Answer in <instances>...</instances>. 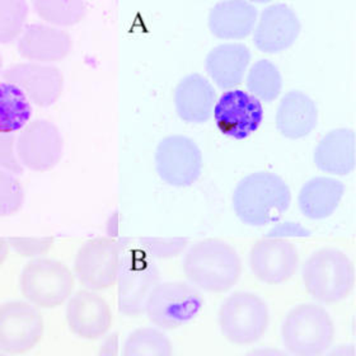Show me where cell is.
<instances>
[{"label": "cell", "instance_id": "12", "mask_svg": "<svg viewBox=\"0 0 356 356\" xmlns=\"http://www.w3.org/2000/svg\"><path fill=\"white\" fill-rule=\"evenodd\" d=\"M161 273L156 264L143 254H127L118 279V305L120 313L138 317L145 311L150 293L159 284Z\"/></svg>", "mask_w": 356, "mask_h": 356}, {"label": "cell", "instance_id": "38", "mask_svg": "<svg viewBox=\"0 0 356 356\" xmlns=\"http://www.w3.org/2000/svg\"><path fill=\"white\" fill-rule=\"evenodd\" d=\"M9 251H10V247L8 243V239L0 237V267L3 266L7 260Z\"/></svg>", "mask_w": 356, "mask_h": 356}, {"label": "cell", "instance_id": "28", "mask_svg": "<svg viewBox=\"0 0 356 356\" xmlns=\"http://www.w3.org/2000/svg\"><path fill=\"white\" fill-rule=\"evenodd\" d=\"M32 7L46 24L59 29L78 24L87 12L81 0H36Z\"/></svg>", "mask_w": 356, "mask_h": 356}, {"label": "cell", "instance_id": "33", "mask_svg": "<svg viewBox=\"0 0 356 356\" xmlns=\"http://www.w3.org/2000/svg\"><path fill=\"white\" fill-rule=\"evenodd\" d=\"M15 140L13 134L0 133V170L18 176L23 173V165L18 159Z\"/></svg>", "mask_w": 356, "mask_h": 356}, {"label": "cell", "instance_id": "31", "mask_svg": "<svg viewBox=\"0 0 356 356\" xmlns=\"http://www.w3.org/2000/svg\"><path fill=\"white\" fill-rule=\"evenodd\" d=\"M143 253L149 259H172L184 252L187 247L186 238H141Z\"/></svg>", "mask_w": 356, "mask_h": 356}, {"label": "cell", "instance_id": "1", "mask_svg": "<svg viewBox=\"0 0 356 356\" xmlns=\"http://www.w3.org/2000/svg\"><path fill=\"white\" fill-rule=\"evenodd\" d=\"M237 250L219 238H207L186 250L182 270L196 289L222 294L233 289L242 276Z\"/></svg>", "mask_w": 356, "mask_h": 356}, {"label": "cell", "instance_id": "14", "mask_svg": "<svg viewBox=\"0 0 356 356\" xmlns=\"http://www.w3.org/2000/svg\"><path fill=\"white\" fill-rule=\"evenodd\" d=\"M248 264L254 277L261 282L280 285L297 273L299 252L288 239L265 237L253 243Z\"/></svg>", "mask_w": 356, "mask_h": 356}, {"label": "cell", "instance_id": "6", "mask_svg": "<svg viewBox=\"0 0 356 356\" xmlns=\"http://www.w3.org/2000/svg\"><path fill=\"white\" fill-rule=\"evenodd\" d=\"M218 325L224 339L233 345H252L265 336L270 325L266 302L251 291H236L222 302Z\"/></svg>", "mask_w": 356, "mask_h": 356}, {"label": "cell", "instance_id": "11", "mask_svg": "<svg viewBox=\"0 0 356 356\" xmlns=\"http://www.w3.org/2000/svg\"><path fill=\"white\" fill-rule=\"evenodd\" d=\"M15 145L23 168L31 171H50L59 164L64 154L63 134L50 120L30 121L21 130Z\"/></svg>", "mask_w": 356, "mask_h": 356}, {"label": "cell", "instance_id": "20", "mask_svg": "<svg viewBox=\"0 0 356 356\" xmlns=\"http://www.w3.org/2000/svg\"><path fill=\"white\" fill-rule=\"evenodd\" d=\"M276 129L284 138L303 139L317 127L318 107L312 97L302 90H289L280 99L276 112Z\"/></svg>", "mask_w": 356, "mask_h": 356}, {"label": "cell", "instance_id": "29", "mask_svg": "<svg viewBox=\"0 0 356 356\" xmlns=\"http://www.w3.org/2000/svg\"><path fill=\"white\" fill-rule=\"evenodd\" d=\"M30 6L24 0H0V44L17 41L26 29Z\"/></svg>", "mask_w": 356, "mask_h": 356}, {"label": "cell", "instance_id": "3", "mask_svg": "<svg viewBox=\"0 0 356 356\" xmlns=\"http://www.w3.org/2000/svg\"><path fill=\"white\" fill-rule=\"evenodd\" d=\"M305 291L317 303L334 305L349 297L355 285V266L346 253L323 247L305 260L302 266Z\"/></svg>", "mask_w": 356, "mask_h": 356}, {"label": "cell", "instance_id": "9", "mask_svg": "<svg viewBox=\"0 0 356 356\" xmlns=\"http://www.w3.org/2000/svg\"><path fill=\"white\" fill-rule=\"evenodd\" d=\"M44 332V316L26 300L0 305V353L9 356L27 354L38 346Z\"/></svg>", "mask_w": 356, "mask_h": 356}, {"label": "cell", "instance_id": "37", "mask_svg": "<svg viewBox=\"0 0 356 356\" xmlns=\"http://www.w3.org/2000/svg\"><path fill=\"white\" fill-rule=\"evenodd\" d=\"M245 356H290L286 351L277 348H257L248 351Z\"/></svg>", "mask_w": 356, "mask_h": 356}, {"label": "cell", "instance_id": "5", "mask_svg": "<svg viewBox=\"0 0 356 356\" xmlns=\"http://www.w3.org/2000/svg\"><path fill=\"white\" fill-rule=\"evenodd\" d=\"M75 276L64 262L55 259H33L22 268L19 289L26 302L38 309H54L73 296Z\"/></svg>", "mask_w": 356, "mask_h": 356}, {"label": "cell", "instance_id": "27", "mask_svg": "<svg viewBox=\"0 0 356 356\" xmlns=\"http://www.w3.org/2000/svg\"><path fill=\"white\" fill-rule=\"evenodd\" d=\"M173 345L156 327H141L130 332L122 346V356H173Z\"/></svg>", "mask_w": 356, "mask_h": 356}, {"label": "cell", "instance_id": "35", "mask_svg": "<svg viewBox=\"0 0 356 356\" xmlns=\"http://www.w3.org/2000/svg\"><path fill=\"white\" fill-rule=\"evenodd\" d=\"M98 356H121L120 353V339L118 332L107 336L104 343L98 350Z\"/></svg>", "mask_w": 356, "mask_h": 356}, {"label": "cell", "instance_id": "7", "mask_svg": "<svg viewBox=\"0 0 356 356\" xmlns=\"http://www.w3.org/2000/svg\"><path fill=\"white\" fill-rule=\"evenodd\" d=\"M202 307V293L190 282H165L150 293L144 313L156 328L172 331L196 318Z\"/></svg>", "mask_w": 356, "mask_h": 356}, {"label": "cell", "instance_id": "16", "mask_svg": "<svg viewBox=\"0 0 356 356\" xmlns=\"http://www.w3.org/2000/svg\"><path fill=\"white\" fill-rule=\"evenodd\" d=\"M65 318L70 332L88 341L104 337L113 321L108 302L97 291L87 289L78 290L69 298Z\"/></svg>", "mask_w": 356, "mask_h": 356}, {"label": "cell", "instance_id": "36", "mask_svg": "<svg viewBox=\"0 0 356 356\" xmlns=\"http://www.w3.org/2000/svg\"><path fill=\"white\" fill-rule=\"evenodd\" d=\"M326 356H356L354 343H341L327 351Z\"/></svg>", "mask_w": 356, "mask_h": 356}, {"label": "cell", "instance_id": "2", "mask_svg": "<svg viewBox=\"0 0 356 356\" xmlns=\"http://www.w3.org/2000/svg\"><path fill=\"white\" fill-rule=\"evenodd\" d=\"M238 219L250 227H265L282 219L291 204V191L274 172L259 171L238 182L232 196Z\"/></svg>", "mask_w": 356, "mask_h": 356}, {"label": "cell", "instance_id": "23", "mask_svg": "<svg viewBox=\"0 0 356 356\" xmlns=\"http://www.w3.org/2000/svg\"><path fill=\"white\" fill-rule=\"evenodd\" d=\"M313 162L319 171L346 176L355 168V133L353 129H334L318 141Z\"/></svg>", "mask_w": 356, "mask_h": 356}, {"label": "cell", "instance_id": "10", "mask_svg": "<svg viewBox=\"0 0 356 356\" xmlns=\"http://www.w3.org/2000/svg\"><path fill=\"white\" fill-rule=\"evenodd\" d=\"M156 173L167 185L190 187L202 173L204 156L195 141L185 135H170L158 143L154 154Z\"/></svg>", "mask_w": 356, "mask_h": 356}, {"label": "cell", "instance_id": "15", "mask_svg": "<svg viewBox=\"0 0 356 356\" xmlns=\"http://www.w3.org/2000/svg\"><path fill=\"white\" fill-rule=\"evenodd\" d=\"M3 79L17 86L30 102L40 107L56 104L64 90V75L52 64L17 63L3 72Z\"/></svg>", "mask_w": 356, "mask_h": 356}, {"label": "cell", "instance_id": "40", "mask_svg": "<svg viewBox=\"0 0 356 356\" xmlns=\"http://www.w3.org/2000/svg\"><path fill=\"white\" fill-rule=\"evenodd\" d=\"M0 356H9L7 354H3V353H0Z\"/></svg>", "mask_w": 356, "mask_h": 356}, {"label": "cell", "instance_id": "30", "mask_svg": "<svg viewBox=\"0 0 356 356\" xmlns=\"http://www.w3.org/2000/svg\"><path fill=\"white\" fill-rule=\"evenodd\" d=\"M24 204V190L18 177L0 170V216H15Z\"/></svg>", "mask_w": 356, "mask_h": 356}, {"label": "cell", "instance_id": "21", "mask_svg": "<svg viewBox=\"0 0 356 356\" xmlns=\"http://www.w3.org/2000/svg\"><path fill=\"white\" fill-rule=\"evenodd\" d=\"M251 64V50L241 42H225L209 51L205 69L219 88L230 90L243 82Z\"/></svg>", "mask_w": 356, "mask_h": 356}, {"label": "cell", "instance_id": "4", "mask_svg": "<svg viewBox=\"0 0 356 356\" xmlns=\"http://www.w3.org/2000/svg\"><path fill=\"white\" fill-rule=\"evenodd\" d=\"M282 346L290 356H323L334 343V319L323 305L302 303L282 321Z\"/></svg>", "mask_w": 356, "mask_h": 356}, {"label": "cell", "instance_id": "22", "mask_svg": "<svg viewBox=\"0 0 356 356\" xmlns=\"http://www.w3.org/2000/svg\"><path fill=\"white\" fill-rule=\"evenodd\" d=\"M257 18V8L250 1H219L209 12V30L220 40H243L252 33Z\"/></svg>", "mask_w": 356, "mask_h": 356}, {"label": "cell", "instance_id": "39", "mask_svg": "<svg viewBox=\"0 0 356 356\" xmlns=\"http://www.w3.org/2000/svg\"><path fill=\"white\" fill-rule=\"evenodd\" d=\"M3 56H1V54H0V75L3 74Z\"/></svg>", "mask_w": 356, "mask_h": 356}, {"label": "cell", "instance_id": "24", "mask_svg": "<svg viewBox=\"0 0 356 356\" xmlns=\"http://www.w3.org/2000/svg\"><path fill=\"white\" fill-rule=\"evenodd\" d=\"M345 195L340 179L326 176L313 177L302 186L298 193L300 213L311 220H322L334 214Z\"/></svg>", "mask_w": 356, "mask_h": 356}, {"label": "cell", "instance_id": "25", "mask_svg": "<svg viewBox=\"0 0 356 356\" xmlns=\"http://www.w3.org/2000/svg\"><path fill=\"white\" fill-rule=\"evenodd\" d=\"M32 104L15 84L0 82V133L21 131L31 121Z\"/></svg>", "mask_w": 356, "mask_h": 356}, {"label": "cell", "instance_id": "19", "mask_svg": "<svg viewBox=\"0 0 356 356\" xmlns=\"http://www.w3.org/2000/svg\"><path fill=\"white\" fill-rule=\"evenodd\" d=\"M216 89L204 75L182 78L175 89L173 101L178 118L188 124H204L214 112Z\"/></svg>", "mask_w": 356, "mask_h": 356}, {"label": "cell", "instance_id": "26", "mask_svg": "<svg viewBox=\"0 0 356 356\" xmlns=\"http://www.w3.org/2000/svg\"><path fill=\"white\" fill-rule=\"evenodd\" d=\"M245 75L247 92L259 99L261 104H270L280 96L282 75L273 61L267 59L257 60L248 69Z\"/></svg>", "mask_w": 356, "mask_h": 356}, {"label": "cell", "instance_id": "18", "mask_svg": "<svg viewBox=\"0 0 356 356\" xmlns=\"http://www.w3.org/2000/svg\"><path fill=\"white\" fill-rule=\"evenodd\" d=\"M73 49L69 32L46 23L27 24L17 40L18 54L35 63L52 64L65 59Z\"/></svg>", "mask_w": 356, "mask_h": 356}, {"label": "cell", "instance_id": "17", "mask_svg": "<svg viewBox=\"0 0 356 356\" xmlns=\"http://www.w3.org/2000/svg\"><path fill=\"white\" fill-rule=\"evenodd\" d=\"M302 31L296 10L284 3L265 8L253 30V44L265 54H279L296 44Z\"/></svg>", "mask_w": 356, "mask_h": 356}, {"label": "cell", "instance_id": "13", "mask_svg": "<svg viewBox=\"0 0 356 356\" xmlns=\"http://www.w3.org/2000/svg\"><path fill=\"white\" fill-rule=\"evenodd\" d=\"M214 120L220 133L243 140L256 133L264 121V106L242 89L225 90L214 106Z\"/></svg>", "mask_w": 356, "mask_h": 356}, {"label": "cell", "instance_id": "8", "mask_svg": "<svg viewBox=\"0 0 356 356\" xmlns=\"http://www.w3.org/2000/svg\"><path fill=\"white\" fill-rule=\"evenodd\" d=\"M122 259V248L113 238H93L75 254L73 274L84 289L104 291L118 282Z\"/></svg>", "mask_w": 356, "mask_h": 356}, {"label": "cell", "instance_id": "32", "mask_svg": "<svg viewBox=\"0 0 356 356\" xmlns=\"http://www.w3.org/2000/svg\"><path fill=\"white\" fill-rule=\"evenodd\" d=\"M10 250L27 259H40L51 250L54 238L51 237H10L8 238Z\"/></svg>", "mask_w": 356, "mask_h": 356}, {"label": "cell", "instance_id": "34", "mask_svg": "<svg viewBox=\"0 0 356 356\" xmlns=\"http://www.w3.org/2000/svg\"><path fill=\"white\" fill-rule=\"evenodd\" d=\"M309 236H311V232L305 228L302 224L284 222H275L274 227L268 230L266 237L288 239V238H305Z\"/></svg>", "mask_w": 356, "mask_h": 356}]
</instances>
